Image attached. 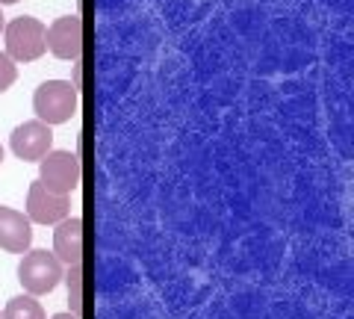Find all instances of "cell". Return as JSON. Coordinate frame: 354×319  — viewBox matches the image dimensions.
I'll return each instance as SVG.
<instances>
[{
    "label": "cell",
    "instance_id": "1",
    "mask_svg": "<svg viewBox=\"0 0 354 319\" xmlns=\"http://www.w3.org/2000/svg\"><path fill=\"white\" fill-rule=\"evenodd\" d=\"M77 95L80 92L68 80H44L32 95V109H36L39 122H44L48 127L65 125L77 113V101H80Z\"/></svg>",
    "mask_w": 354,
    "mask_h": 319
},
{
    "label": "cell",
    "instance_id": "2",
    "mask_svg": "<svg viewBox=\"0 0 354 319\" xmlns=\"http://www.w3.org/2000/svg\"><path fill=\"white\" fill-rule=\"evenodd\" d=\"M3 36H6V57L12 62H32L48 51V42H44L48 27L39 18L21 15L15 21H9L3 27Z\"/></svg>",
    "mask_w": 354,
    "mask_h": 319
},
{
    "label": "cell",
    "instance_id": "3",
    "mask_svg": "<svg viewBox=\"0 0 354 319\" xmlns=\"http://www.w3.org/2000/svg\"><path fill=\"white\" fill-rule=\"evenodd\" d=\"M18 281L30 295H44V293H53L57 284L62 281V263L57 260L53 251H27L24 260L18 263Z\"/></svg>",
    "mask_w": 354,
    "mask_h": 319
},
{
    "label": "cell",
    "instance_id": "4",
    "mask_svg": "<svg viewBox=\"0 0 354 319\" xmlns=\"http://www.w3.org/2000/svg\"><path fill=\"white\" fill-rule=\"evenodd\" d=\"M39 174H41V183L50 192L68 195L80 186V178H83L80 157L71 151H48L39 160Z\"/></svg>",
    "mask_w": 354,
    "mask_h": 319
},
{
    "label": "cell",
    "instance_id": "5",
    "mask_svg": "<svg viewBox=\"0 0 354 319\" xmlns=\"http://www.w3.org/2000/svg\"><path fill=\"white\" fill-rule=\"evenodd\" d=\"M48 51L57 60H80L83 53V21L80 15H62L48 27Z\"/></svg>",
    "mask_w": 354,
    "mask_h": 319
},
{
    "label": "cell",
    "instance_id": "6",
    "mask_svg": "<svg viewBox=\"0 0 354 319\" xmlns=\"http://www.w3.org/2000/svg\"><path fill=\"white\" fill-rule=\"evenodd\" d=\"M27 219L39 225H59L68 219V195L50 192L41 181H36L27 192Z\"/></svg>",
    "mask_w": 354,
    "mask_h": 319
},
{
    "label": "cell",
    "instance_id": "7",
    "mask_svg": "<svg viewBox=\"0 0 354 319\" xmlns=\"http://www.w3.org/2000/svg\"><path fill=\"white\" fill-rule=\"evenodd\" d=\"M9 145H12L15 151V157L18 160H30V163H36L41 160L44 154L50 151L53 145V134H50V127L44 125V122H24V125H18L12 130V139H9Z\"/></svg>",
    "mask_w": 354,
    "mask_h": 319
},
{
    "label": "cell",
    "instance_id": "8",
    "mask_svg": "<svg viewBox=\"0 0 354 319\" xmlns=\"http://www.w3.org/2000/svg\"><path fill=\"white\" fill-rule=\"evenodd\" d=\"M53 255L62 266H80L83 263V219H62L53 230Z\"/></svg>",
    "mask_w": 354,
    "mask_h": 319
},
{
    "label": "cell",
    "instance_id": "9",
    "mask_svg": "<svg viewBox=\"0 0 354 319\" xmlns=\"http://www.w3.org/2000/svg\"><path fill=\"white\" fill-rule=\"evenodd\" d=\"M30 243H32L30 219L12 210V207H0V248L12 251V255H24Z\"/></svg>",
    "mask_w": 354,
    "mask_h": 319
},
{
    "label": "cell",
    "instance_id": "10",
    "mask_svg": "<svg viewBox=\"0 0 354 319\" xmlns=\"http://www.w3.org/2000/svg\"><path fill=\"white\" fill-rule=\"evenodd\" d=\"M0 319H44V311L41 304L36 302V295H15V299H9L6 311Z\"/></svg>",
    "mask_w": 354,
    "mask_h": 319
},
{
    "label": "cell",
    "instance_id": "11",
    "mask_svg": "<svg viewBox=\"0 0 354 319\" xmlns=\"http://www.w3.org/2000/svg\"><path fill=\"white\" fill-rule=\"evenodd\" d=\"M65 284H68L71 313H74V316H80V313H83V263H80V266H68Z\"/></svg>",
    "mask_w": 354,
    "mask_h": 319
},
{
    "label": "cell",
    "instance_id": "12",
    "mask_svg": "<svg viewBox=\"0 0 354 319\" xmlns=\"http://www.w3.org/2000/svg\"><path fill=\"white\" fill-rule=\"evenodd\" d=\"M15 80H18V69H15V62L9 60L6 53H0V92H6Z\"/></svg>",
    "mask_w": 354,
    "mask_h": 319
},
{
    "label": "cell",
    "instance_id": "13",
    "mask_svg": "<svg viewBox=\"0 0 354 319\" xmlns=\"http://www.w3.org/2000/svg\"><path fill=\"white\" fill-rule=\"evenodd\" d=\"M71 86H74L77 92L83 89V62H80V60H74V83H71Z\"/></svg>",
    "mask_w": 354,
    "mask_h": 319
},
{
    "label": "cell",
    "instance_id": "14",
    "mask_svg": "<svg viewBox=\"0 0 354 319\" xmlns=\"http://www.w3.org/2000/svg\"><path fill=\"white\" fill-rule=\"evenodd\" d=\"M50 319H80V316H74V313H57V316H50Z\"/></svg>",
    "mask_w": 354,
    "mask_h": 319
},
{
    "label": "cell",
    "instance_id": "15",
    "mask_svg": "<svg viewBox=\"0 0 354 319\" xmlns=\"http://www.w3.org/2000/svg\"><path fill=\"white\" fill-rule=\"evenodd\" d=\"M9 3H18V0H0V6H9Z\"/></svg>",
    "mask_w": 354,
    "mask_h": 319
},
{
    "label": "cell",
    "instance_id": "16",
    "mask_svg": "<svg viewBox=\"0 0 354 319\" xmlns=\"http://www.w3.org/2000/svg\"><path fill=\"white\" fill-rule=\"evenodd\" d=\"M6 27V21H3V12H0V30H3Z\"/></svg>",
    "mask_w": 354,
    "mask_h": 319
},
{
    "label": "cell",
    "instance_id": "17",
    "mask_svg": "<svg viewBox=\"0 0 354 319\" xmlns=\"http://www.w3.org/2000/svg\"><path fill=\"white\" fill-rule=\"evenodd\" d=\"M0 163H3V145H0Z\"/></svg>",
    "mask_w": 354,
    "mask_h": 319
}]
</instances>
